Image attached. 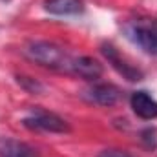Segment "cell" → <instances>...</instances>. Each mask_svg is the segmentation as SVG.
<instances>
[{
  "instance_id": "cell-4",
  "label": "cell",
  "mask_w": 157,
  "mask_h": 157,
  "mask_svg": "<svg viewBox=\"0 0 157 157\" xmlns=\"http://www.w3.org/2000/svg\"><path fill=\"white\" fill-rule=\"evenodd\" d=\"M82 97L91 102V104H99V106H113L117 104V101L121 99V90L113 84H106V82H101V84H93L90 86Z\"/></svg>"
},
{
  "instance_id": "cell-2",
  "label": "cell",
  "mask_w": 157,
  "mask_h": 157,
  "mask_svg": "<svg viewBox=\"0 0 157 157\" xmlns=\"http://www.w3.org/2000/svg\"><path fill=\"white\" fill-rule=\"evenodd\" d=\"M126 37L144 53L157 57V20L155 18H135L126 24Z\"/></svg>"
},
{
  "instance_id": "cell-8",
  "label": "cell",
  "mask_w": 157,
  "mask_h": 157,
  "mask_svg": "<svg viewBox=\"0 0 157 157\" xmlns=\"http://www.w3.org/2000/svg\"><path fill=\"white\" fill-rule=\"evenodd\" d=\"M44 9L49 15L68 17V15H78L84 11L82 0H44Z\"/></svg>"
},
{
  "instance_id": "cell-5",
  "label": "cell",
  "mask_w": 157,
  "mask_h": 157,
  "mask_svg": "<svg viewBox=\"0 0 157 157\" xmlns=\"http://www.w3.org/2000/svg\"><path fill=\"white\" fill-rule=\"evenodd\" d=\"M101 51H102V55L106 57V60H108L124 78H128V80H132V82L143 78V71H139L135 66L128 64V60H124V59L121 57V53L117 51V48H115L113 44L104 42V44L101 46Z\"/></svg>"
},
{
  "instance_id": "cell-1",
  "label": "cell",
  "mask_w": 157,
  "mask_h": 157,
  "mask_svg": "<svg viewBox=\"0 0 157 157\" xmlns=\"http://www.w3.org/2000/svg\"><path fill=\"white\" fill-rule=\"evenodd\" d=\"M26 55L33 62H37L44 68L49 70H59V71H68L71 57L57 44L48 42V40H35L26 46Z\"/></svg>"
},
{
  "instance_id": "cell-10",
  "label": "cell",
  "mask_w": 157,
  "mask_h": 157,
  "mask_svg": "<svg viewBox=\"0 0 157 157\" xmlns=\"http://www.w3.org/2000/svg\"><path fill=\"white\" fill-rule=\"evenodd\" d=\"M141 143L146 150H155L157 148V128L154 126H148L141 132Z\"/></svg>"
},
{
  "instance_id": "cell-11",
  "label": "cell",
  "mask_w": 157,
  "mask_h": 157,
  "mask_svg": "<svg viewBox=\"0 0 157 157\" xmlns=\"http://www.w3.org/2000/svg\"><path fill=\"white\" fill-rule=\"evenodd\" d=\"M17 78H18V84L26 91H29V93H40L44 90V86L40 84L39 80H35V78H31V77H17Z\"/></svg>"
},
{
  "instance_id": "cell-3",
  "label": "cell",
  "mask_w": 157,
  "mask_h": 157,
  "mask_svg": "<svg viewBox=\"0 0 157 157\" xmlns=\"http://www.w3.org/2000/svg\"><path fill=\"white\" fill-rule=\"evenodd\" d=\"M22 124L33 132H49V133L70 132V124L60 115L46 112V110H33L28 117H24Z\"/></svg>"
},
{
  "instance_id": "cell-6",
  "label": "cell",
  "mask_w": 157,
  "mask_h": 157,
  "mask_svg": "<svg viewBox=\"0 0 157 157\" xmlns=\"http://www.w3.org/2000/svg\"><path fill=\"white\" fill-rule=\"evenodd\" d=\"M102 64L93 57H71L68 66V73H73L84 80H97L102 77Z\"/></svg>"
},
{
  "instance_id": "cell-7",
  "label": "cell",
  "mask_w": 157,
  "mask_h": 157,
  "mask_svg": "<svg viewBox=\"0 0 157 157\" xmlns=\"http://www.w3.org/2000/svg\"><path fill=\"white\" fill-rule=\"evenodd\" d=\"M130 106L137 117L144 121H154L157 119V101L144 90L133 91L130 97Z\"/></svg>"
},
{
  "instance_id": "cell-12",
  "label": "cell",
  "mask_w": 157,
  "mask_h": 157,
  "mask_svg": "<svg viewBox=\"0 0 157 157\" xmlns=\"http://www.w3.org/2000/svg\"><path fill=\"white\" fill-rule=\"evenodd\" d=\"M99 157H132L128 152L124 150H117V148H110V150H102Z\"/></svg>"
},
{
  "instance_id": "cell-9",
  "label": "cell",
  "mask_w": 157,
  "mask_h": 157,
  "mask_svg": "<svg viewBox=\"0 0 157 157\" xmlns=\"http://www.w3.org/2000/svg\"><path fill=\"white\" fill-rule=\"evenodd\" d=\"M0 157H39L37 150L17 139H0Z\"/></svg>"
}]
</instances>
